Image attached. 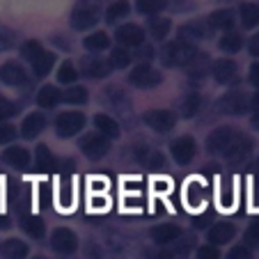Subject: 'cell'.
Returning <instances> with one entry per match:
<instances>
[{
    "label": "cell",
    "instance_id": "obj_1",
    "mask_svg": "<svg viewBox=\"0 0 259 259\" xmlns=\"http://www.w3.org/2000/svg\"><path fill=\"white\" fill-rule=\"evenodd\" d=\"M197 58H200V51L195 49V44L184 41V39L170 41V44L163 49V62H165L167 67H188V64H193Z\"/></svg>",
    "mask_w": 259,
    "mask_h": 259
},
{
    "label": "cell",
    "instance_id": "obj_2",
    "mask_svg": "<svg viewBox=\"0 0 259 259\" xmlns=\"http://www.w3.org/2000/svg\"><path fill=\"white\" fill-rule=\"evenodd\" d=\"M101 7L99 0H78L71 12V28L73 30H90L99 21Z\"/></svg>",
    "mask_w": 259,
    "mask_h": 259
},
{
    "label": "cell",
    "instance_id": "obj_3",
    "mask_svg": "<svg viewBox=\"0 0 259 259\" xmlns=\"http://www.w3.org/2000/svg\"><path fill=\"white\" fill-rule=\"evenodd\" d=\"M85 126V115L83 113H62L55 119V133L60 138H71L80 133Z\"/></svg>",
    "mask_w": 259,
    "mask_h": 259
},
{
    "label": "cell",
    "instance_id": "obj_4",
    "mask_svg": "<svg viewBox=\"0 0 259 259\" xmlns=\"http://www.w3.org/2000/svg\"><path fill=\"white\" fill-rule=\"evenodd\" d=\"M170 154H172V158H175L179 165H188V163L195 158V154H197V145H195V140H193L191 136H181L170 145Z\"/></svg>",
    "mask_w": 259,
    "mask_h": 259
},
{
    "label": "cell",
    "instance_id": "obj_5",
    "mask_svg": "<svg viewBox=\"0 0 259 259\" xmlns=\"http://www.w3.org/2000/svg\"><path fill=\"white\" fill-rule=\"evenodd\" d=\"M250 152H252V140L248 136H243V133H236L234 140L230 142V147L223 152V156L230 163H243L250 156Z\"/></svg>",
    "mask_w": 259,
    "mask_h": 259
},
{
    "label": "cell",
    "instance_id": "obj_6",
    "mask_svg": "<svg viewBox=\"0 0 259 259\" xmlns=\"http://www.w3.org/2000/svg\"><path fill=\"white\" fill-rule=\"evenodd\" d=\"M115 39H117L119 46H124V49H140V46L145 44V30L136 23L119 25L117 32H115Z\"/></svg>",
    "mask_w": 259,
    "mask_h": 259
},
{
    "label": "cell",
    "instance_id": "obj_7",
    "mask_svg": "<svg viewBox=\"0 0 259 259\" xmlns=\"http://www.w3.org/2000/svg\"><path fill=\"white\" fill-rule=\"evenodd\" d=\"M128 83H131L133 88H140V90L154 88V85L161 83V73H158L154 67H149V64H138V67L131 71V76H128Z\"/></svg>",
    "mask_w": 259,
    "mask_h": 259
},
{
    "label": "cell",
    "instance_id": "obj_8",
    "mask_svg": "<svg viewBox=\"0 0 259 259\" xmlns=\"http://www.w3.org/2000/svg\"><path fill=\"white\" fill-rule=\"evenodd\" d=\"M80 149H83V154L88 158H103L108 154V149H110V142L101 133H90V136H85L80 140Z\"/></svg>",
    "mask_w": 259,
    "mask_h": 259
},
{
    "label": "cell",
    "instance_id": "obj_9",
    "mask_svg": "<svg viewBox=\"0 0 259 259\" xmlns=\"http://www.w3.org/2000/svg\"><path fill=\"white\" fill-rule=\"evenodd\" d=\"M236 131L230 126H220L215 131H211V136L206 138V152L209 154H223L230 147V142L234 140Z\"/></svg>",
    "mask_w": 259,
    "mask_h": 259
},
{
    "label": "cell",
    "instance_id": "obj_10",
    "mask_svg": "<svg viewBox=\"0 0 259 259\" xmlns=\"http://www.w3.org/2000/svg\"><path fill=\"white\" fill-rule=\"evenodd\" d=\"M0 80L5 85H12V88H25L30 83L25 69L21 67L19 62H5L0 67Z\"/></svg>",
    "mask_w": 259,
    "mask_h": 259
},
{
    "label": "cell",
    "instance_id": "obj_11",
    "mask_svg": "<svg viewBox=\"0 0 259 259\" xmlns=\"http://www.w3.org/2000/svg\"><path fill=\"white\" fill-rule=\"evenodd\" d=\"M211 76L215 78V83L220 85H230L236 80V76H239V67H236L234 60H215L213 64H211Z\"/></svg>",
    "mask_w": 259,
    "mask_h": 259
},
{
    "label": "cell",
    "instance_id": "obj_12",
    "mask_svg": "<svg viewBox=\"0 0 259 259\" xmlns=\"http://www.w3.org/2000/svg\"><path fill=\"white\" fill-rule=\"evenodd\" d=\"M51 245H53V250L60 254H71L78 248V239H76V234H73L71 230L58 227V230L53 232V236H51Z\"/></svg>",
    "mask_w": 259,
    "mask_h": 259
},
{
    "label": "cell",
    "instance_id": "obj_13",
    "mask_svg": "<svg viewBox=\"0 0 259 259\" xmlns=\"http://www.w3.org/2000/svg\"><path fill=\"white\" fill-rule=\"evenodd\" d=\"M133 156L140 165L149 167V170H163L165 167V156H163L158 149H152V147H145V145H138L133 149Z\"/></svg>",
    "mask_w": 259,
    "mask_h": 259
},
{
    "label": "cell",
    "instance_id": "obj_14",
    "mask_svg": "<svg viewBox=\"0 0 259 259\" xmlns=\"http://www.w3.org/2000/svg\"><path fill=\"white\" fill-rule=\"evenodd\" d=\"M145 124L149 128H154L156 133H167L170 128H175L177 117L170 110H149V113L145 115Z\"/></svg>",
    "mask_w": 259,
    "mask_h": 259
},
{
    "label": "cell",
    "instance_id": "obj_15",
    "mask_svg": "<svg viewBox=\"0 0 259 259\" xmlns=\"http://www.w3.org/2000/svg\"><path fill=\"white\" fill-rule=\"evenodd\" d=\"M193 250V239H177L175 243L170 245H163L161 252L154 254V259H188Z\"/></svg>",
    "mask_w": 259,
    "mask_h": 259
},
{
    "label": "cell",
    "instance_id": "obj_16",
    "mask_svg": "<svg viewBox=\"0 0 259 259\" xmlns=\"http://www.w3.org/2000/svg\"><path fill=\"white\" fill-rule=\"evenodd\" d=\"M248 106H250L248 99H245V94H241V92H230L218 101V108L225 115H243L245 110H248Z\"/></svg>",
    "mask_w": 259,
    "mask_h": 259
},
{
    "label": "cell",
    "instance_id": "obj_17",
    "mask_svg": "<svg viewBox=\"0 0 259 259\" xmlns=\"http://www.w3.org/2000/svg\"><path fill=\"white\" fill-rule=\"evenodd\" d=\"M46 128V117L41 113H30L28 117L21 122V136L25 138V140H32V138H37L41 131Z\"/></svg>",
    "mask_w": 259,
    "mask_h": 259
},
{
    "label": "cell",
    "instance_id": "obj_18",
    "mask_svg": "<svg viewBox=\"0 0 259 259\" xmlns=\"http://www.w3.org/2000/svg\"><path fill=\"white\" fill-rule=\"evenodd\" d=\"M149 236H152V241L156 245H170L181 236V227H177V225H156V227H152Z\"/></svg>",
    "mask_w": 259,
    "mask_h": 259
},
{
    "label": "cell",
    "instance_id": "obj_19",
    "mask_svg": "<svg viewBox=\"0 0 259 259\" xmlns=\"http://www.w3.org/2000/svg\"><path fill=\"white\" fill-rule=\"evenodd\" d=\"M80 71L88 78H106L108 73H110V64L103 62L101 58H85L80 62Z\"/></svg>",
    "mask_w": 259,
    "mask_h": 259
},
{
    "label": "cell",
    "instance_id": "obj_20",
    "mask_svg": "<svg viewBox=\"0 0 259 259\" xmlns=\"http://www.w3.org/2000/svg\"><path fill=\"white\" fill-rule=\"evenodd\" d=\"M236 236V227L232 223H215L209 230V241L211 245H225Z\"/></svg>",
    "mask_w": 259,
    "mask_h": 259
},
{
    "label": "cell",
    "instance_id": "obj_21",
    "mask_svg": "<svg viewBox=\"0 0 259 259\" xmlns=\"http://www.w3.org/2000/svg\"><path fill=\"white\" fill-rule=\"evenodd\" d=\"M179 34H181V39L184 41H200V39H206L211 34V28L204 23V21H193V23H188V25H184V28L179 30Z\"/></svg>",
    "mask_w": 259,
    "mask_h": 259
},
{
    "label": "cell",
    "instance_id": "obj_22",
    "mask_svg": "<svg viewBox=\"0 0 259 259\" xmlns=\"http://www.w3.org/2000/svg\"><path fill=\"white\" fill-rule=\"evenodd\" d=\"M236 23V16L232 10H218L213 12V14L206 19V25H209L211 30H223V32H227V30H232Z\"/></svg>",
    "mask_w": 259,
    "mask_h": 259
},
{
    "label": "cell",
    "instance_id": "obj_23",
    "mask_svg": "<svg viewBox=\"0 0 259 259\" xmlns=\"http://www.w3.org/2000/svg\"><path fill=\"white\" fill-rule=\"evenodd\" d=\"M0 254H3V259H25L28 257V243L21 239H10L3 243Z\"/></svg>",
    "mask_w": 259,
    "mask_h": 259
},
{
    "label": "cell",
    "instance_id": "obj_24",
    "mask_svg": "<svg viewBox=\"0 0 259 259\" xmlns=\"http://www.w3.org/2000/svg\"><path fill=\"white\" fill-rule=\"evenodd\" d=\"M3 156H5V161L10 163L12 167H19V170H25V167L30 165V154L23 147H7Z\"/></svg>",
    "mask_w": 259,
    "mask_h": 259
},
{
    "label": "cell",
    "instance_id": "obj_25",
    "mask_svg": "<svg viewBox=\"0 0 259 259\" xmlns=\"http://www.w3.org/2000/svg\"><path fill=\"white\" fill-rule=\"evenodd\" d=\"M21 230H23L30 239H41V236L46 234L44 220L37 218V215H23V218H21Z\"/></svg>",
    "mask_w": 259,
    "mask_h": 259
},
{
    "label": "cell",
    "instance_id": "obj_26",
    "mask_svg": "<svg viewBox=\"0 0 259 259\" xmlns=\"http://www.w3.org/2000/svg\"><path fill=\"white\" fill-rule=\"evenodd\" d=\"M60 101H62V92H60L55 85H44V88L39 90V94H37L39 108H55Z\"/></svg>",
    "mask_w": 259,
    "mask_h": 259
},
{
    "label": "cell",
    "instance_id": "obj_27",
    "mask_svg": "<svg viewBox=\"0 0 259 259\" xmlns=\"http://www.w3.org/2000/svg\"><path fill=\"white\" fill-rule=\"evenodd\" d=\"M55 64V55L53 53H41L39 58H34L32 60V73L37 76V78H44V76H49L51 69H53Z\"/></svg>",
    "mask_w": 259,
    "mask_h": 259
},
{
    "label": "cell",
    "instance_id": "obj_28",
    "mask_svg": "<svg viewBox=\"0 0 259 259\" xmlns=\"http://www.w3.org/2000/svg\"><path fill=\"white\" fill-rule=\"evenodd\" d=\"M94 126H97V131L106 138L119 136V124L115 122L113 117H108V115H97V117H94Z\"/></svg>",
    "mask_w": 259,
    "mask_h": 259
},
{
    "label": "cell",
    "instance_id": "obj_29",
    "mask_svg": "<svg viewBox=\"0 0 259 259\" xmlns=\"http://www.w3.org/2000/svg\"><path fill=\"white\" fill-rule=\"evenodd\" d=\"M34 161H37V167H39L41 172H51L55 165H58V161H55L53 152H51L46 145H39V147H37V152H34Z\"/></svg>",
    "mask_w": 259,
    "mask_h": 259
},
{
    "label": "cell",
    "instance_id": "obj_30",
    "mask_svg": "<svg viewBox=\"0 0 259 259\" xmlns=\"http://www.w3.org/2000/svg\"><path fill=\"white\" fill-rule=\"evenodd\" d=\"M128 12H131V5H128L126 0H117V3H113V5L108 7L106 12V21L108 23H119L122 19H126Z\"/></svg>",
    "mask_w": 259,
    "mask_h": 259
},
{
    "label": "cell",
    "instance_id": "obj_31",
    "mask_svg": "<svg viewBox=\"0 0 259 259\" xmlns=\"http://www.w3.org/2000/svg\"><path fill=\"white\" fill-rule=\"evenodd\" d=\"M239 16H241L243 28H254V25H259V5H254V3H245V5H241Z\"/></svg>",
    "mask_w": 259,
    "mask_h": 259
},
{
    "label": "cell",
    "instance_id": "obj_32",
    "mask_svg": "<svg viewBox=\"0 0 259 259\" xmlns=\"http://www.w3.org/2000/svg\"><path fill=\"white\" fill-rule=\"evenodd\" d=\"M110 46V37L106 32H94L85 37V49L92 51V53H99V51H106Z\"/></svg>",
    "mask_w": 259,
    "mask_h": 259
},
{
    "label": "cell",
    "instance_id": "obj_33",
    "mask_svg": "<svg viewBox=\"0 0 259 259\" xmlns=\"http://www.w3.org/2000/svg\"><path fill=\"white\" fill-rule=\"evenodd\" d=\"M202 108V97L200 94H186V99L181 101V113H184V117H195L197 113H200Z\"/></svg>",
    "mask_w": 259,
    "mask_h": 259
},
{
    "label": "cell",
    "instance_id": "obj_34",
    "mask_svg": "<svg viewBox=\"0 0 259 259\" xmlns=\"http://www.w3.org/2000/svg\"><path fill=\"white\" fill-rule=\"evenodd\" d=\"M131 60H133L131 53H128L124 46H119V49H113L108 64H110V69H126L128 64H131Z\"/></svg>",
    "mask_w": 259,
    "mask_h": 259
},
{
    "label": "cell",
    "instance_id": "obj_35",
    "mask_svg": "<svg viewBox=\"0 0 259 259\" xmlns=\"http://www.w3.org/2000/svg\"><path fill=\"white\" fill-rule=\"evenodd\" d=\"M204 186H202L200 181H191L186 186V200L191 206H200L202 202H204Z\"/></svg>",
    "mask_w": 259,
    "mask_h": 259
},
{
    "label": "cell",
    "instance_id": "obj_36",
    "mask_svg": "<svg viewBox=\"0 0 259 259\" xmlns=\"http://www.w3.org/2000/svg\"><path fill=\"white\" fill-rule=\"evenodd\" d=\"M170 28H172V23L167 19H152L149 21V34H152L154 39H165L167 37V32H170Z\"/></svg>",
    "mask_w": 259,
    "mask_h": 259
},
{
    "label": "cell",
    "instance_id": "obj_37",
    "mask_svg": "<svg viewBox=\"0 0 259 259\" xmlns=\"http://www.w3.org/2000/svg\"><path fill=\"white\" fill-rule=\"evenodd\" d=\"M218 46H220V51H225V53H236V51H241V46H243V39H241V34L230 32L218 41Z\"/></svg>",
    "mask_w": 259,
    "mask_h": 259
},
{
    "label": "cell",
    "instance_id": "obj_38",
    "mask_svg": "<svg viewBox=\"0 0 259 259\" xmlns=\"http://www.w3.org/2000/svg\"><path fill=\"white\" fill-rule=\"evenodd\" d=\"M62 101H67V103H76V106H80V103H85L88 101V90L85 88H80V85H76V88H69L67 92H64V97H62Z\"/></svg>",
    "mask_w": 259,
    "mask_h": 259
},
{
    "label": "cell",
    "instance_id": "obj_39",
    "mask_svg": "<svg viewBox=\"0 0 259 259\" xmlns=\"http://www.w3.org/2000/svg\"><path fill=\"white\" fill-rule=\"evenodd\" d=\"M76 78H78V71H76V67H73L71 62H62L58 69V80L64 85H71L76 83Z\"/></svg>",
    "mask_w": 259,
    "mask_h": 259
},
{
    "label": "cell",
    "instance_id": "obj_40",
    "mask_svg": "<svg viewBox=\"0 0 259 259\" xmlns=\"http://www.w3.org/2000/svg\"><path fill=\"white\" fill-rule=\"evenodd\" d=\"M138 3V10L142 12V14H158V12L165 10V0H136Z\"/></svg>",
    "mask_w": 259,
    "mask_h": 259
},
{
    "label": "cell",
    "instance_id": "obj_41",
    "mask_svg": "<svg viewBox=\"0 0 259 259\" xmlns=\"http://www.w3.org/2000/svg\"><path fill=\"white\" fill-rule=\"evenodd\" d=\"M41 53H44V46H41L37 39H28L23 46H21V55H23L25 60H30V62H32L34 58H39Z\"/></svg>",
    "mask_w": 259,
    "mask_h": 259
},
{
    "label": "cell",
    "instance_id": "obj_42",
    "mask_svg": "<svg viewBox=\"0 0 259 259\" xmlns=\"http://www.w3.org/2000/svg\"><path fill=\"white\" fill-rule=\"evenodd\" d=\"M14 115H16V106L10 101V99L0 97V122H3V119L14 117Z\"/></svg>",
    "mask_w": 259,
    "mask_h": 259
},
{
    "label": "cell",
    "instance_id": "obj_43",
    "mask_svg": "<svg viewBox=\"0 0 259 259\" xmlns=\"http://www.w3.org/2000/svg\"><path fill=\"white\" fill-rule=\"evenodd\" d=\"M197 259H220V250H218V245H202L200 250H197V254H195Z\"/></svg>",
    "mask_w": 259,
    "mask_h": 259
},
{
    "label": "cell",
    "instance_id": "obj_44",
    "mask_svg": "<svg viewBox=\"0 0 259 259\" xmlns=\"http://www.w3.org/2000/svg\"><path fill=\"white\" fill-rule=\"evenodd\" d=\"M227 259H252V252L245 245H234L230 250V254H227Z\"/></svg>",
    "mask_w": 259,
    "mask_h": 259
},
{
    "label": "cell",
    "instance_id": "obj_45",
    "mask_svg": "<svg viewBox=\"0 0 259 259\" xmlns=\"http://www.w3.org/2000/svg\"><path fill=\"white\" fill-rule=\"evenodd\" d=\"M245 241L248 243H259V220L250 223V227L245 230Z\"/></svg>",
    "mask_w": 259,
    "mask_h": 259
},
{
    "label": "cell",
    "instance_id": "obj_46",
    "mask_svg": "<svg viewBox=\"0 0 259 259\" xmlns=\"http://www.w3.org/2000/svg\"><path fill=\"white\" fill-rule=\"evenodd\" d=\"M16 138V128L10 126V124H3L0 126V142H10Z\"/></svg>",
    "mask_w": 259,
    "mask_h": 259
},
{
    "label": "cell",
    "instance_id": "obj_47",
    "mask_svg": "<svg viewBox=\"0 0 259 259\" xmlns=\"http://www.w3.org/2000/svg\"><path fill=\"white\" fill-rule=\"evenodd\" d=\"M250 83H252L254 88H259V62H254L252 67H250Z\"/></svg>",
    "mask_w": 259,
    "mask_h": 259
},
{
    "label": "cell",
    "instance_id": "obj_48",
    "mask_svg": "<svg viewBox=\"0 0 259 259\" xmlns=\"http://www.w3.org/2000/svg\"><path fill=\"white\" fill-rule=\"evenodd\" d=\"M12 44V34L5 28H0V49H7Z\"/></svg>",
    "mask_w": 259,
    "mask_h": 259
},
{
    "label": "cell",
    "instance_id": "obj_49",
    "mask_svg": "<svg viewBox=\"0 0 259 259\" xmlns=\"http://www.w3.org/2000/svg\"><path fill=\"white\" fill-rule=\"evenodd\" d=\"M252 110H254V126H259V92L252 97Z\"/></svg>",
    "mask_w": 259,
    "mask_h": 259
},
{
    "label": "cell",
    "instance_id": "obj_50",
    "mask_svg": "<svg viewBox=\"0 0 259 259\" xmlns=\"http://www.w3.org/2000/svg\"><path fill=\"white\" fill-rule=\"evenodd\" d=\"M250 53H252L254 58H259V32L254 34L252 39H250Z\"/></svg>",
    "mask_w": 259,
    "mask_h": 259
},
{
    "label": "cell",
    "instance_id": "obj_51",
    "mask_svg": "<svg viewBox=\"0 0 259 259\" xmlns=\"http://www.w3.org/2000/svg\"><path fill=\"white\" fill-rule=\"evenodd\" d=\"M0 227H3V230H7V227H10V220H7V218H0Z\"/></svg>",
    "mask_w": 259,
    "mask_h": 259
},
{
    "label": "cell",
    "instance_id": "obj_52",
    "mask_svg": "<svg viewBox=\"0 0 259 259\" xmlns=\"http://www.w3.org/2000/svg\"><path fill=\"white\" fill-rule=\"evenodd\" d=\"M34 259H44V257H34Z\"/></svg>",
    "mask_w": 259,
    "mask_h": 259
},
{
    "label": "cell",
    "instance_id": "obj_53",
    "mask_svg": "<svg viewBox=\"0 0 259 259\" xmlns=\"http://www.w3.org/2000/svg\"><path fill=\"white\" fill-rule=\"evenodd\" d=\"M257 170H259V161H257Z\"/></svg>",
    "mask_w": 259,
    "mask_h": 259
}]
</instances>
